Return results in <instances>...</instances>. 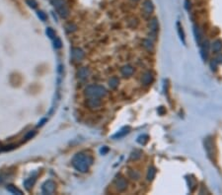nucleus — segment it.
<instances>
[{"instance_id": "obj_3", "label": "nucleus", "mask_w": 222, "mask_h": 195, "mask_svg": "<svg viewBox=\"0 0 222 195\" xmlns=\"http://www.w3.org/2000/svg\"><path fill=\"white\" fill-rule=\"evenodd\" d=\"M115 186L119 191H124L128 188V182L126 178L122 177V175H119L115 178Z\"/></svg>"}, {"instance_id": "obj_20", "label": "nucleus", "mask_w": 222, "mask_h": 195, "mask_svg": "<svg viewBox=\"0 0 222 195\" xmlns=\"http://www.w3.org/2000/svg\"><path fill=\"white\" fill-rule=\"evenodd\" d=\"M142 45L147 50H149V51H152V50L154 49V45H153V43H152V40H143Z\"/></svg>"}, {"instance_id": "obj_12", "label": "nucleus", "mask_w": 222, "mask_h": 195, "mask_svg": "<svg viewBox=\"0 0 222 195\" xmlns=\"http://www.w3.org/2000/svg\"><path fill=\"white\" fill-rule=\"evenodd\" d=\"M133 72H134V69H133V67L131 65H124L122 66L121 69V73L124 77L131 76V75L133 74Z\"/></svg>"}, {"instance_id": "obj_10", "label": "nucleus", "mask_w": 222, "mask_h": 195, "mask_svg": "<svg viewBox=\"0 0 222 195\" xmlns=\"http://www.w3.org/2000/svg\"><path fill=\"white\" fill-rule=\"evenodd\" d=\"M193 34H195V38H196V43H198V45H202V43L203 42V34L202 32V30H200V28L198 26H193Z\"/></svg>"}, {"instance_id": "obj_30", "label": "nucleus", "mask_w": 222, "mask_h": 195, "mask_svg": "<svg viewBox=\"0 0 222 195\" xmlns=\"http://www.w3.org/2000/svg\"><path fill=\"white\" fill-rule=\"evenodd\" d=\"M36 135V131L35 130H32V131H29L26 134V136H25V139H27V140H29V139H32L33 137Z\"/></svg>"}, {"instance_id": "obj_5", "label": "nucleus", "mask_w": 222, "mask_h": 195, "mask_svg": "<svg viewBox=\"0 0 222 195\" xmlns=\"http://www.w3.org/2000/svg\"><path fill=\"white\" fill-rule=\"evenodd\" d=\"M55 190V183L52 180H48L41 186V191L43 194H52Z\"/></svg>"}, {"instance_id": "obj_31", "label": "nucleus", "mask_w": 222, "mask_h": 195, "mask_svg": "<svg viewBox=\"0 0 222 195\" xmlns=\"http://www.w3.org/2000/svg\"><path fill=\"white\" fill-rule=\"evenodd\" d=\"M16 147H17L16 144H11V145H8V146H6L5 148H3V150L4 151H11V150H14Z\"/></svg>"}, {"instance_id": "obj_35", "label": "nucleus", "mask_w": 222, "mask_h": 195, "mask_svg": "<svg viewBox=\"0 0 222 195\" xmlns=\"http://www.w3.org/2000/svg\"><path fill=\"white\" fill-rule=\"evenodd\" d=\"M45 121H47V119H45V118H43V120H41V122L39 123V126H41V125H43V124H45Z\"/></svg>"}, {"instance_id": "obj_36", "label": "nucleus", "mask_w": 222, "mask_h": 195, "mask_svg": "<svg viewBox=\"0 0 222 195\" xmlns=\"http://www.w3.org/2000/svg\"><path fill=\"white\" fill-rule=\"evenodd\" d=\"M131 1H134V2H137V1H140V0H131Z\"/></svg>"}, {"instance_id": "obj_23", "label": "nucleus", "mask_w": 222, "mask_h": 195, "mask_svg": "<svg viewBox=\"0 0 222 195\" xmlns=\"http://www.w3.org/2000/svg\"><path fill=\"white\" fill-rule=\"evenodd\" d=\"M177 28H178V33H179V36L180 38H181V40H183V43H186L185 42V34H184V31H183V27L181 26V24H180V22L177 23Z\"/></svg>"}, {"instance_id": "obj_6", "label": "nucleus", "mask_w": 222, "mask_h": 195, "mask_svg": "<svg viewBox=\"0 0 222 195\" xmlns=\"http://www.w3.org/2000/svg\"><path fill=\"white\" fill-rule=\"evenodd\" d=\"M142 10L146 15H151L154 11V5L151 0H144L142 3Z\"/></svg>"}, {"instance_id": "obj_28", "label": "nucleus", "mask_w": 222, "mask_h": 195, "mask_svg": "<svg viewBox=\"0 0 222 195\" xmlns=\"http://www.w3.org/2000/svg\"><path fill=\"white\" fill-rule=\"evenodd\" d=\"M27 4L32 8H36L38 6V2L36 0H27Z\"/></svg>"}, {"instance_id": "obj_29", "label": "nucleus", "mask_w": 222, "mask_h": 195, "mask_svg": "<svg viewBox=\"0 0 222 195\" xmlns=\"http://www.w3.org/2000/svg\"><path fill=\"white\" fill-rule=\"evenodd\" d=\"M38 16H39V18H40L41 21H47L48 16L45 15V13L43 12V11H39V12H38Z\"/></svg>"}, {"instance_id": "obj_18", "label": "nucleus", "mask_w": 222, "mask_h": 195, "mask_svg": "<svg viewBox=\"0 0 222 195\" xmlns=\"http://www.w3.org/2000/svg\"><path fill=\"white\" fill-rule=\"evenodd\" d=\"M211 49H212V50H213L214 52H219V51H221V49H222V42H221L220 40H215V42L212 43Z\"/></svg>"}, {"instance_id": "obj_8", "label": "nucleus", "mask_w": 222, "mask_h": 195, "mask_svg": "<svg viewBox=\"0 0 222 195\" xmlns=\"http://www.w3.org/2000/svg\"><path fill=\"white\" fill-rule=\"evenodd\" d=\"M204 148L206 150L208 157L210 159H212V156H213V142H212L211 138H206L204 140Z\"/></svg>"}, {"instance_id": "obj_25", "label": "nucleus", "mask_w": 222, "mask_h": 195, "mask_svg": "<svg viewBox=\"0 0 222 195\" xmlns=\"http://www.w3.org/2000/svg\"><path fill=\"white\" fill-rule=\"evenodd\" d=\"M148 141V136L147 135H141V136H139L137 138V142L139 144H141V145H144V144H146Z\"/></svg>"}, {"instance_id": "obj_34", "label": "nucleus", "mask_w": 222, "mask_h": 195, "mask_svg": "<svg viewBox=\"0 0 222 195\" xmlns=\"http://www.w3.org/2000/svg\"><path fill=\"white\" fill-rule=\"evenodd\" d=\"M186 8H187V10H188V11L191 10V2H189V0H186Z\"/></svg>"}, {"instance_id": "obj_26", "label": "nucleus", "mask_w": 222, "mask_h": 195, "mask_svg": "<svg viewBox=\"0 0 222 195\" xmlns=\"http://www.w3.org/2000/svg\"><path fill=\"white\" fill-rule=\"evenodd\" d=\"M45 33H47V35L50 38H55V32L52 28H48L47 31H45Z\"/></svg>"}, {"instance_id": "obj_24", "label": "nucleus", "mask_w": 222, "mask_h": 195, "mask_svg": "<svg viewBox=\"0 0 222 195\" xmlns=\"http://www.w3.org/2000/svg\"><path fill=\"white\" fill-rule=\"evenodd\" d=\"M141 155H142V152H141V151H139V150H135L134 152L131 153V155H130V159H131V160H134V161H136V160H138L140 157H141Z\"/></svg>"}, {"instance_id": "obj_7", "label": "nucleus", "mask_w": 222, "mask_h": 195, "mask_svg": "<svg viewBox=\"0 0 222 195\" xmlns=\"http://www.w3.org/2000/svg\"><path fill=\"white\" fill-rule=\"evenodd\" d=\"M153 73L151 71H146L141 77V84L144 85V86H148V85H150L153 82Z\"/></svg>"}, {"instance_id": "obj_9", "label": "nucleus", "mask_w": 222, "mask_h": 195, "mask_svg": "<svg viewBox=\"0 0 222 195\" xmlns=\"http://www.w3.org/2000/svg\"><path fill=\"white\" fill-rule=\"evenodd\" d=\"M148 28H149L150 30V33H152L153 35L155 36L157 33V31H158V28H159V24H158V20H157V18H151L150 19L149 23H148Z\"/></svg>"}, {"instance_id": "obj_1", "label": "nucleus", "mask_w": 222, "mask_h": 195, "mask_svg": "<svg viewBox=\"0 0 222 195\" xmlns=\"http://www.w3.org/2000/svg\"><path fill=\"white\" fill-rule=\"evenodd\" d=\"M71 164L76 171L80 173H86L89 171L90 167L93 165V158L86 153L80 152L74 156Z\"/></svg>"}, {"instance_id": "obj_17", "label": "nucleus", "mask_w": 222, "mask_h": 195, "mask_svg": "<svg viewBox=\"0 0 222 195\" xmlns=\"http://www.w3.org/2000/svg\"><path fill=\"white\" fill-rule=\"evenodd\" d=\"M35 182H36V176L30 177V178H28V179L25 180L24 184H25V187H26V189L28 190V191L31 189V187H33V185L35 184Z\"/></svg>"}, {"instance_id": "obj_32", "label": "nucleus", "mask_w": 222, "mask_h": 195, "mask_svg": "<svg viewBox=\"0 0 222 195\" xmlns=\"http://www.w3.org/2000/svg\"><path fill=\"white\" fill-rule=\"evenodd\" d=\"M217 64H218V62L216 61V59H212L211 62H210V66H211V69L212 70H215L217 68Z\"/></svg>"}, {"instance_id": "obj_16", "label": "nucleus", "mask_w": 222, "mask_h": 195, "mask_svg": "<svg viewBox=\"0 0 222 195\" xmlns=\"http://www.w3.org/2000/svg\"><path fill=\"white\" fill-rule=\"evenodd\" d=\"M128 132H129V127H124L122 129L119 130L117 134H115L114 136H113V138L114 139H119V138H122V137H124V135L128 134Z\"/></svg>"}, {"instance_id": "obj_15", "label": "nucleus", "mask_w": 222, "mask_h": 195, "mask_svg": "<svg viewBox=\"0 0 222 195\" xmlns=\"http://www.w3.org/2000/svg\"><path fill=\"white\" fill-rule=\"evenodd\" d=\"M155 175H156V169L154 167H149L147 171V174H146V178L148 181H152L154 179Z\"/></svg>"}, {"instance_id": "obj_33", "label": "nucleus", "mask_w": 222, "mask_h": 195, "mask_svg": "<svg viewBox=\"0 0 222 195\" xmlns=\"http://www.w3.org/2000/svg\"><path fill=\"white\" fill-rule=\"evenodd\" d=\"M66 28H67V31H68V32H74V31H76L77 27H76L74 24H69L68 26L66 27Z\"/></svg>"}, {"instance_id": "obj_13", "label": "nucleus", "mask_w": 222, "mask_h": 195, "mask_svg": "<svg viewBox=\"0 0 222 195\" xmlns=\"http://www.w3.org/2000/svg\"><path fill=\"white\" fill-rule=\"evenodd\" d=\"M87 105L90 109H98L101 107V101L100 99H96V98H91L88 99L87 101Z\"/></svg>"}, {"instance_id": "obj_22", "label": "nucleus", "mask_w": 222, "mask_h": 195, "mask_svg": "<svg viewBox=\"0 0 222 195\" xmlns=\"http://www.w3.org/2000/svg\"><path fill=\"white\" fill-rule=\"evenodd\" d=\"M6 189L8 190L9 192H11V193H13V194H23V192L21 191L20 189H18L17 187L14 186V185H12V184L7 185Z\"/></svg>"}, {"instance_id": "obj_4", "label": "nucleus", "mask_w": 222, "mask_h": 195, "mask_svg": "<svg viewBox=\"0 0 222 195\" xmlns=\"http://www.w3.org/2000/svg\"><path fill=\"white\" fill-rule=\"evenodd\" d=\"M200 55H202V58L204 61L207 60V58H208V53H209V47H210L208 40H203V42L202 43V45H200Z\"/></svg>"}, {"instance_id": "obj_11", "label": "nucleus", "mask_w": 222, "mask_h": 195, "mask_svg": "<svg viewBox=\"0 0 222 195\" xmlns=\"http://www.w3.org/2000/svg\"><path fill=\"white\" fill-rule=\"evenodd\" d=\"M71 55H72L73 60L80 61V60H82V58L84 57V52H83V50L80 49H72Z\"/></svg>"}, {"instance_id": "obj_2", "label": "nucleus", "mask_w": 222, "mask_h": 195, "mask_svg": "<svg viewBox=\"0 0 222 195\" xmlns=\"http://www.w3.org/2000/svg\"><path fill=\"white\" fill-rule=\"evenodd\" d=\"M106 94H107V90L103 86H100V85H90L85 89V96L88 99H100L106 96Z\"/></svg>"}, {"instance_id": "obj_19", "label": "nucleus", "mask_w": 222, "mask_h": 195, "mask_svg": "<svg viewBox=\"0 0 222 195\" xmlns=\"http://www.w3.org/2000/svg\"><path fill=\"white\" fill-rule=\"evenodd\" d=\"M128 176L132 180H138L140 178V173H138L137 171H134V169H129L128 171Z\"/></svg>"}, {"instance_id": "obj_21", "label": "nucleus", "mask_w": 222, "mask_h": 195, "mask_svg": "<svg viewBox=\"0 0 222 195\" xmlns=\"http://www.w3.org/2000/svg\"><path fill=\"white\" fill-rule=\"evenodd\" d=\"M119 78L117 77H112L109 81V86H110L111 89H115L117 86H119Z\"/></svg>"}, {"instance_id": "obj_27", "label": "nucleus", "mask_w": 222, "mask_h": 195, "mask_svg": "<svg viewBox=\"0 0 222 195\" xmlns=\"http://www.w3.org/2000/svg\"><path fill=\"white\" fill-rule=\"evenodd\" d=\"M61 47H62L61 40L59 38H55V40H54V47L56 49H60Z\"/></svg>"}, {"instance_id": "obj_14", "label": "nucleus", "mask_w": 222, "mask_h": 195, "mask_svg": "<svg viewBox=\"0 0 222 195\" xmlns=\"http://www.w3.org/2000/svg\"><path fill=\"white\" fill-rule=\"evenodd\" d=\"M77 75H78L79 80H81V81H84V80H86L88 78V76H89V71H88V69L86 67H82V68H80L79 71H78Z\"/></svg>"}]
</instances>
